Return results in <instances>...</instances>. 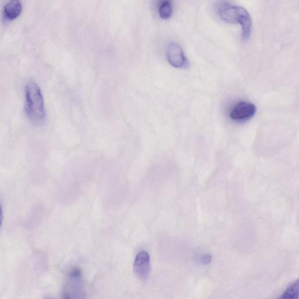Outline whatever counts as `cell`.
Listing matches in <instances>:
<instances>
[{
  "instance_id": "1",
  "label": "cell",
  "mask_w": 299,
  "mask_h": 299,
  "mask_svg": "<svg viewBox=\"0 0 299 299\" xmlns=\"http://www.w3.org/2000/svg\"><path fill=\"white\" fill-rule=\"evenodd\" d=\"M25 112L29 120L33 124H42L46 118L44 99L41 89L34 82L28 83L26 85L25 90Z\"/></svg>"
},
{
  "instance_id": "2",
  "label": "cell",
  "mask_w": 299,
  "mask_h": 299,
  "mask_svg": "<svg viewBox=\"0 0 299 299\" xmlns=\"http://www.w3.org/2000/svg\"><path fill=\"white\" fill-rule=\"evenodd\" d=\"M230 24H239L241 26V38L244 42H247L250 39L252 31V20L250 15L242 6L233 5L230 19Z\"/></svg>"
},
{
  "instance_id": "3",
  "label": "cell",
  "mask_w": 299,
  "mask_h": 299,
  "mask_svg": "<svg viewBox=\"0 0 299 299\" xmlns=\"http://www.w3.org/2000/svg\"><path fill=\"white\" fill-rule=\"evenodd\" d=\"M63 295L66 299L85 298L81 272L78 269H75L70 274L63 290Z\"/></svg>"
},
{
  "instance_id": "4",
  "label": "cell",
  "mask_w": 299,
  "mask_h": 299,
  "mask_svg": "<svg viewBox=\"0 0 299 299\" xmlns=\"http://www.w3.org/2000/svg\"><path fill=\"white\" fill-rule=\"evenodd\" d=\"M256 111L257 108L252 103L240 101L231 109L230 117L234 122H244L253 117Z\"/></svg>"
},
{
  "instance_id": "5",
  "label": "cell",
  "mask_w": 299,
  "mask_h": 299,
  "mask_svg": "<svg viewBox=\"0 0 299 299\" xmlns=\"http://www.w3.org/2000/svg\"><path fill=\"white\" fill-rule=\"evenodd\" d=\"M168 62L172 67L177 69L187 68L189 63L183 51L177 43H169L166 52Z\"/></svg>"
},
{
  "instance_id": "6",
  "label": "cell",
  "mask_w": 299,
  "mask_h": 299,
  "mask_svg": "<svg viewBox=\"0 0 299 299\" xmlns=\"http://www.w3.org/2000/svg\"><path fill=\"white\" fill-rule=\"evenodd\" d=\"M150 257L148 252H139L135 258L134 269L136 275L141 280H147L150 272Z\"/></svg>"
},
{
  "instance_id": "7",
  "label": "cell",
  "mask_w": 299,
  "mask_h": 299,
  "mask_svg": "<svg viewBox=\"0 0 299 299\" xmlns=\"http://www.w3.org/2000/svg\"><path fill=\"white\" fill-rule=\"evenodd\" d=\"M22 4L19 0H10L4 8L5 18L12 21L18 18L22 12Z\"/></svg>"
},
{
  "instance_id": "8",
  "label": "cell",
  "mask_w": 299,
  "mask_h": 299,
  "mask_svg": "<svg viewBox=\"0 0 299 299\" xmlns=\"http://www.w3.org/2000/svg\"><path fill=\"white\" fill-rule=\"evenodd\" d=\"M159 15L162 19H168L171 17L173 8L170 0H162L158 9Z\"/></svg>"
},
{
  "instance_id": "9",
  "label": "cell",
  "mask_w": 299,
  "mask_h": 299,
  "mask_svg": "<svg viewBox=\"0 0 299 299\" xmlns=\"http://www.w3.org/2000/svg\"><path fill=\"white\" fill-rule=\"evenodd\" d=\"M299 296V282H294L289 287L282 295L281 298L283 299H297Z\"/></svg>"
},
{
  "instance_id": "10",
  "label": "cell",
  "mask_w": 299,
  "mask_h": 299,
  "mask_svg": "<svg viewBox=\"0 0 299 299\" xmlns=\"http://www.w3.org/2000/svg\"><path fill=\"white\" fill-rule=\"evenodd\" d=\"M2 220H3L2 208L1 204H0V227H1V226Z\"/></svg>"
}]
</instances>
